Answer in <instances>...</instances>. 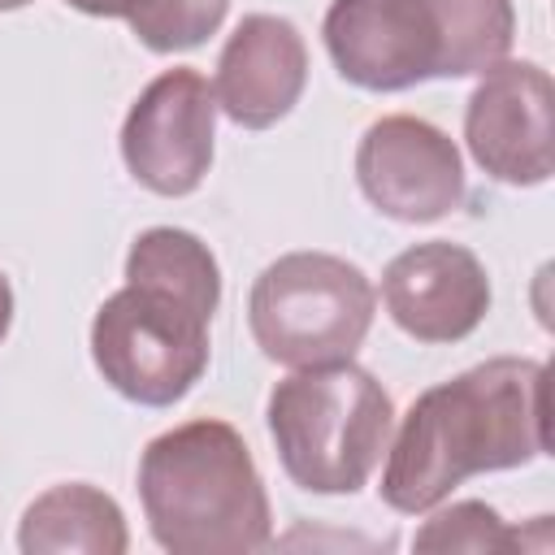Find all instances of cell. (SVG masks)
Masks as SVG:
<instances>
[{
  "instance_id": "1",
  "label": "cell",
  "mask_w": 555,
  "mask_h": 555,
  "mask_svg": "<svg viewBox=\"0 0 555 555\" xmlns=\"http://www.w3.org/2000/svg\"><path fill=\"white\" fill-rule=\"evenodd\" d=\"M382 503L399 516L438 507L460 481L546 455V364L494 356L412 399L386 447Z\"/></svg>"
},
{
  "instance_id": "2",
  "label": "cell",
  "mask_w": 555,
  "mask_h": 555,
  "mask_svg": "<svg viewBox=\"0 0 555 555\" xmlns=\"http://www.w3.org/2000/svg\"><path fill=\"white\" fill-rule=\"evenodd\" d=\"M139 503L173 555H247L269 546L273 512L243 434L217 416L156 434L139 455Z\"/></svg>"
},
{
  "instance_id": "3",
  "label": "cell",
  "mask_w": 555,
  "mask_h": 555,
  "mask_svg": "<svg viewBox=\"0 0 555 555\" xmlns=\"http://www.w3.org/2000/svg\"><path fill=\"white\" fill-rule=\"evenodd\" d=\"M282 473L308 494H356L390 447L395 403L351 364H312L282 377L264 408Z\"/></svg>"
},
{
  "instance_id": "4",
  "label": "cell",
  "mask_w": 555,
  "mask_h": 555,
  "mask_svg": "<svg viewBox=\"0 0 555 555\" xmlns=\"http://www.w3.org/2000/svg\"><path fill=\"white\" fill-rule=\"evenodd\" d=\"M377 291L369 273L330 251H286L260 269L247 295L256 347L286 369L338 364L373 330Z\"/></svg>"
},
{
  "instance_id": "5",
  "label": "cell",
  "mask_w": 555,
  "mask_h": 555,
  "mask_svg": "<svg viewBox=\"0 0 555 555\" xmlns=\"http://www.w3.org/2000/svg\"><path fill=\"white\" fill-rule=\"evenodd\" d=\"M208 321L212 317L182 295L126 282L95 308L91 360L121 399L173 408L208 369Z\"/></svg>"
},
{
  "instance_id": "6",
  "label": "cell",
  "mask_w": 555,
  "mask_h": 555,
  "mask_svg": "<svg viewBox=\"0 0 555 555\" xmlns=\"http://www.w3.org/2000/svg\"><path fill=\"white\" fill-rule=\"evenodd\" d=\"M217 147V95L191 65L156 74L121 121V160L139 186L178 199L191 195Z\"/></svg>"
},
{
  "instance_id": "7",
  "label": "cell",
  "mask_w": 555,
  "mask_h": 555,
  "mask_svg": "<svg viewBox=\"0 0 555 555\" xmlns=\"http://www.w3.org/2000/svg\"><path fill=\"white\" fill-rule=\"evenodd\" d=\"M356 182L382 217L403 225L442 221L468 195L455 139L412 113L377 117L360 134Z\"/></svg>"
},
{
  "instance_id": "8",
  "label": "cell",
  "mask_w": 555,
  "mask_h": 555,
  "mask_svg": "<svg viewBox=\"0 0 555 555\" xmlns=\"http://www.w3.org/2000/svg\"><path fill=\"white\" fill-rule=\"evenodd\" d=\"M321 39L334 69L360 91H408L438 78L442 65L429 0H330Z\"/></svg>"
},
{
  "instance_id": "9",
  "label": "cell",
  "mask_w": 555,
  "mask_h": 555,
  "mask_svg": "<svg viewBox=\"0 0 555 555\" xmlns=\"http://www.w3.org/2000/svg\"><path fill=\"white\" fill-rule=\"evenodd\" d=\"M551 74L533 61H499L481 74L464 108V143L494 182L551 178Z\"/></svg>"
},
{
  "instance_id": "10",
  "label": "cell",
  "mask_w": 555,
  "mask_h": 555,
  "mask_svg": "<svg viewBox=\"0 0 555 555\" xmlns=\"http://www.w3.org/2000/svg\"><path fill=\"white\" fill-rule=\"evenodd\" d=\"M382 304L408 338L460 343L490 312V278L468 247L451 238H429L403 247L386 264Z\"/></svg>"
},
{
  "instance_id": "11",
  "label": "cell",
  "mask_w": 555,
  "mask_h": 555,
  "mask_svg": "<svg viewBox=\"0 0 555 555\" xmlns=\"http://www.w3.org/2000/svg\"><path fill=\"white\" fill-rule=\"evenodd\" d=\"M304 87L308 48L299 26L278 13H247L217 56V108L238 130H269L299 104Z\"/></svg>"
},
{
  "instance_id": "12",
  "label": "cell",
  "mask_w": 555,
  "mask_h": 555,
  "mask_svg": "<svg viewBox=\"0 0 555 555\" xmlns=\"http://www.w3.org/2000/svg\"><path fill=\"white\" fill-rule=\"evenodd\" d=\"M17 546L22 555H126L130 529L113 494L91 481H61L22 512Z\"/></svg>"
},
{
  "instance_id": "13",
  "label": "cell",
  "mask_w": 555,
  "mask_h": 555,
  "mask_svg": "<svg viewBox=\"0 0 555 555\" xmlns=\"http://www.w3.org/2000/svg\"><path fill=\"white\" fill-rule=\"evenodd\" d=\"M126 282L160 286L169 295L191 299L208 317L221 304V269L208 243L178 225H152L143 230L126 251Z\"/></svg>"
},
{
  "instance_id": "14",
  "label": "cell",
  "mask_w": 555,
  "mask_h": 555,
  "mask_svg": "<svg viewBox=\"0 0 555 555\" xmlns=\"http://www.w3.org/2000/svg\"><path fill=\"white\" fill-rule=\"evenodd\" d=\"M429 9L442 35L438 78H468L507 61L516 39L512 0H429Z\"/></svg>"
},
{
  "instance_id": "15",
  "label": "cell",
  "mask_w": 555,
  "mask_h": 555,
  "mask_svg": "<svg viewBox=\"0 0 555 555\" xmlns=\"http://www.w3.org/2000/svg\"><path fill=\"white\" fill-rule=\"evenodd\" d=\"M230 0H139L126 26L147 52H186L221 30Z\"/></svg>"
},
{
  "instance_id": "16",
  "label": "cell",
  "mask_w": 555,
  "mask_h": 555,
  "mask_svg": "<svg viewBox=\"0 0 555 555\" xmlns=\"http://www.w3.org/2000/svg\"><path fill=\"white\" fill-rule=\"evenodd\" d=\"M412 546L416 551H516V529L490 503L464 499L434 512L416 529Z\"/></svg>"
},
{
  "instance_id": "17",
  "label": "cell",
  "mask_w": 555,
  "mask_h": 555,
  "mask_svg": "<svg viewBox=\"0 0 555 555\" xmlns=\"http://www.w3.org/2000/svg\"><path fill=\"white\" fill-rule=\"evenodd\" d=\"M65 4L78 9V13H87V17H121L126 22L139 0H65Z\"/></svg>"
},
{
  "instance_id": "18",
  "label": "cell",
  "mask_w": 555,
  "mask_h": 555,
  "mask_svg": "<svg viewBox=\"0 0 555 555\" xmlns=\"http://www.w3.org/2000/svg\"><path fill=\"white\" fill-rule=\"evenodd\" d=\"M9 325H13V286H9V278L0 273V343H4Z\"/></svg>"
},
{
  "instance_id": "19",
  "label": "cell",
  "mask_w": 555,
  "mask_h": 555,
  "mask_svg": "<svg viewBox=\"0 0 555 555\" xmlns=\"http://www.w3.org/2000/svg\"><path fill=\"white\" fill-rule=\"evenodd\" d=\"M26 4H35V0H0V13H13V9H26Z\"/></svg>"
}]
</instances>
